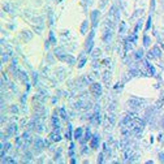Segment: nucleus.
Returning a JSON list of instances; mask_svg holds the SVG:
<instances>
[{
  "label": "nucleus",
  "instance_id": "obj_31",
  "mask_svg": "<svg viewBox=\"0 0 164 164\" xmlns=\"http://www.w3.org/2000/svg\"><path fill=\"white\" fill-rule=\"evenodd\" d=\"M142 43H143V47H150L151 45V38L148 37L147 34H144L142 38Z\"/></svg>",
  "mask_w": 164,
  "mask_h": 164
},
{
  "label": "nucleus",
  "instance_id": "obj_53",
  "mask_svg": "<svg viewBox=\"0 0 164 164\" xmlns=\"http://www.w3.org/2000/svg\"><path fill=\"white\" fill-rule=\"evenodd\" d=\"M82 2H84V5H91V4L94 3V0H82Z\"/></svg>",
  "mask_w": 164,
  "mask_h": 164
},
{
  "label": "nucleus",
  "instance_id": "obj_27",
  "mask_svg": "<svg viewBox=\"0 0 164 164\" xmlns=\"http://www.w3.org/2000/svg\"><path fill=\"white\" fill-rule=\"evenodd\" d=\"M87 30H89V21L85 20L84 22H82L80 31H81V34H86V33H87Z\"/></svg>",
  "mask_w": 164,
  "mask_h": 164
},
{
  "label": "nucleus",
  "instance_id": "obj_9",
  "mask_svg": "<svg viewBox=\"0 0 164 164\" xmlns=\"http://www.w3.org/2000/svg\"><path fill=\"white\" fill-rule=\"evenodd\" d=\"M99 143H100V136L98 133L93 134V138L90 139V147L94 148V150H96V148L99 147Z\"/></svg>",
  "mask_w": 164,
  "mask_h": 164
},
{
  "label": "nucleus",
  "instance_id": "obj_55",
  "mask_svg": "<svg viewBox=\"0 0 164 164\" xmlns=\"http://www.w3.org/2000/svg\"><path fill=\"white\" fill-rule=\"evenodd\" d=\"M115 108H116V102H112V103L109 104L108 109H111V111H115Z\"/></svg>",
  "mask_w": 164,
  "mask_h": 164
},
{
  "label": "nucleus",
  "instance_id": "obj_23",
  "mask_svg": "<svg viewBox=\"0 0 164 164\" xmlns=\"http://www.w3.org/2000/svg\"><path fill=\"white\" fill-rule=\"evenodd\" d=\"M100 55H102V50H100V48H94V50L91 51V59L93 60L99 59Z\"/></svg>",
  "mask_w": 164,
  "mask_h": 164
},
{
  "label": "nucleus",
  "instance_id": "obj_3",
  "mask_svg": "<svg viewBox=\"0 0 164 164\" xmlns=\"http://www.w3.org/2000/svg\"><path fill=\"white\" fill-rule=\"evenodd\" d=\"M94 37H95V29L93 27L89 31V37L86 38V43H85V48H86L87 54H91V51L94 48Z\"/></svg>",
  "mask_w": 164,
  "mask_h": 164
},
{
  "label": "nucleus",
  "instance_id": "obj_41",
  "mask_svg": "<svg viewBox=\"0 0 164 164\" xmlns=\"http://www.w3.org/2000/svg\"><path fill=\"white\" fill-rule=\"evenodd\" d=\"M104 155H105V152H104V151H100L99 155H98V159H96V162L100 163V164L104 163Z\"/></svg>",
  "mask_w": 164,
  "mask_h": 164
},
{
  "label": "nucleus",
  "instance_id": "obj_38",
  "mask_svg": "<svg viewBox=\"0 0 164 164\" xmlns=\"http://www.w3.org/2000/svg\"><path fill=\"white\" fill-rule=\"evenodd\" d=\"M48 39H50L51 42V45H57V39H56V37H55V33L54 31H50V35H48Z\"/></svg>",
  "mask_w": 164,
  "mask_h": 164
},
{
  "label": "nucleus",
  "instance_id": "obj_48",
  "mask_svg": "<svg viewBox=\"0 0 164 164\" xmlns=\"http://www.w3.org/2000/svg\"><path fill=\"white\" fill-rule=\"evenodd\" d=\"M99 66H100V61H99V59L93 60V68H94V69H98Z\"/></svg>",
  "mask_w": 164,
  "mask_h": 164
},
{
  "label": "nucleus",
  "instance_id": "obj_40",
  "mask_svg": "<svg viewBox=\"0 0 164 164\" xmlns=\"http://www.w3.org/2000/svg\"><path fill=\"white\" fill-rule=\"evenodd\" d=\"M151 26H152V17H151V14L147 17V21H146V27H144V30L146 31H148L151 29Z\"/></svg>",
  "mask_w": 164,
  "mask_h": 164
},
{
  "label": "nucleus",
  "instance_id": "obj_54",
  "mask_svg": "<svg viewBox=\"0 0 164 164\" xmlns=\"http://www.w3.org/2000/svg\"><path fill=\"white\" fill-rule=\"evenodd\" d=\"M102 64H103L104 66H108V65L111 64V60H109V59H104V60L102 61Z\"/></svg>",
  "mask_w": 164,
  "mask_h": 164
},
{
  "label": "nucleus",
  "instance_id": "obj_21",
  "mask_svg": "<svg viewBox=\"0 0 164 164\" xmlns=\"http://www.w3.org/2000/svg\"><path fill=\"white\" fill-rule=\"evenodd\" d=\"M54 54L56 55V57H59V56H61V55H65L66 52H65V48H64V47L56 46V47H55V50H54Z\"/></svg>",
  "mask_w": 164,
  "mask_h": 164
},
{
  "label": "nucleus",
  "instance_id": "obj_32",
  "mask_svg": "<svg viewBox=\"0 0 164 164\" xmlns=\"http://www.w3.org/2000/svg\"><path fill=\"white\" fill-rule=\"evenodd\" d=\"M2 163L3 164H16L17 163V160L16 159H13V158H11V156H5V158H3L2 159Z\"/></svg>",
  "mask_w": 164,
  "mask_h": 164
},
{
  "label": "nucleus",
  "instance_id": "obj_33",
  "mask_svg": "<svg viewBox=\"0 0 164 164\" xmlns=\"http://www.w3.org/2000/svg\"><path fill=\"white\" fill-rule=\"evenodd\" d=\"M144 56V51L142 50V48H139V50L136 51V54H134V57H136L137 60H142Z\"/></svg>",
  "mask_w": 164,
  "mask_h": 164
},
{
  "label": "nucleus",
  "instance_id": "obj_13",
  "mask_svg": "<svg viewBox=\"0 0 164 164\" xmlns=\"http://www.w3.org/2000/svg\"><path fill=\"white\" fill-rule=\"evenodd\" d=\"M150 51H151V54L154 55L155 59H160L162 55H163V52H162V50H160V47H159V46H154Z\"/></svg>",
  "mask_w": 164,
  "mask_h": 164
},
{
  "label": "nucleus",
  "instance_id": "obj_35",
  "mask_svg": "<svg viewBox=\"0 0 164 164\" xmlns=\"http://www.w3.org/2000/svg\"><path fill=\"white\" fill-rule=\"evenodd\" d=\"M125 31H127V22L120 21V25H119V33H120V34H124Z\"/></svg>",
  "mask_w": 164,
  "mask_h": 164
},
{
  "label": "nucleus",
  "instance_id": "obj_28",
  "mask_svg": "<svg viewBox=\"0 0 164 164\" xmlns=\"http://www.w3.org/2000/svg\"><path fill=\"white\" fill-rule=\"evenodd\" d=\"M102 78H103V82H104V84L109 86V81H111V72L105 70L104 73H103V76H102Z\"/></svg>",
  "mask_w": 164,
  "mask_h": 164
},
{
  "label": "nucleus",
  "instance_id": "obj_42",
  "mask_svg": "<svg viewBox=\"0 0 164 164\" xmlns=\"http://www.w3.org/2000/svg\"><path fill=\"white\" fill-rule=\"evenodd\" d=\"M43 27H45V25H34V31L37 34H42Z\"/></svg>",
  "mask_w": 164,
  "mask_h": 164
},
{
  "label": "nucleus",
  "instance_id": "obj_47",
  "mask_svg": "<svg viewBox=\"0 0 164 164\" xmlns=\"http://www.w3.org/2000/svg\"><path fill=\"white\" fill-rule=\"evenodd\" d=\"M9 59V55L7 54V52H3L2 54V64H4V62H7Z\"/></svg>",
  "mask_w": 164,
  "mask_h": 164
},
{
  "label": "nucleus",
  "instance_id": "obj_6",
  "mask_svg": "<svg viewBox=\"0 0 164 164\" xmlns=\"http://www.w3.org/2000/svg\"><path fill=\"white\" fill-rule=\"evenodd\" d=\"M102 39H103V42L105 43V45H108V43L112 42V39H113V29L105 27V30H104V33H103Z\"/></svg>",
  "mask_w": 164,
  "mask_h": 164
},
{
  "label": "nucleus",
  "instance_id": "obj_56",
  "mask_svg": "<svg viewBox=\"0 0 164 164\" xmlns=\"http://www.w3.org/2000/svg\"><path fill=\"white\" fill-rule=\"evenodd\" d=\"M159 124H160V127H162V129L164 130V115L160 117V120H159Z\"/></svg>",
  "mask_w": 164,
  "mask_h": 164
},
{
  "label": "nucleus",
  "instance_id": "obj_24",
  "mask_svg": "<svg viewBox=\"0 0 164 164\" xmlns=\"http://www.w3.org/2000/svg\"><path fill=\"white\" fill-rule=\"evenodd\" d=\"M33 156H34V154H33L30 150H26L25 151V159H23L22 163H30L33 160Z\"/></svg>",
  "mask_w": 164,
  "mask_h": 164
},
{
  "label": "nucleus",
  "instance_id": "obj_22",
  "mask_svg": "<svg viewBox=\"0 0 164 164\" xmlns=\"http://www.w3.org/2000/svg\"><path fill=\"white\" fill-rule=\"evenodd\" d=\"M76 61H77V59H76L73 55L66 54V59H65V62H66V64L72 66V65H74V64H76Z\"/></svg>",
  "mask_w": 164,
  "mask_h": 164
},
{
  "label": "nucleus",
  "instance_id": "obj_5",
  "mask_svg": "<svg viewBox=\"0 0 164 164\" xmlns=\"http://www.w3.org/2000/svg\"><path fill=\"white\" fill-rule=\"evenodd\" d=\"M156 112H158V108L155 105H150L146 112H144V119H146V121H151V120L156 119Z\"/></svg>",
  "mask_w": 164,
  "mask_h": 164
},
{
  "label": "nucleus",
  "instance_id": "obj_18",
  "mask_svg": "<svg viewBox=\"0 0 164 164\" xmlns=\"http://www.w3.org/2000/svg\"><path fill=\"white\" fill-rule=\"evenodd\" d=\"M18 80H20L21 82H22V84H27V82H29V74L26 73V72L25 70H22V69H20V78H18Z\"/></svg>",
  "mask_w": 164,
  "mask_h": 164
},
{
  "label": "nucleus",
  "instance_id": "obj_63",
  "mask_svg": "<svg viewBox=\"0 0 164 164\" xmlns=\"http://www.w3.org/2000/svg\"><path fill=\"white\" fill-rule=\"evenodd\" d=\"M56 102H57V98H54V99H52V103H54V104H55Z\"/></svg>",
  "mask_w": 164,
  "mask_h": 164
},
{
  "label": "nucleus",
  "instance_id": "obj_60",
  "mask_svg": "<svg viewBox=\"0 0 164 164\" xmlns=\"http://www.w3.org/2000/svg\"><path fill=\"white\" fill-rule=\"evenodd\" d=\"M11 89L14 91V93H17V87H16V86H14L13 84H11Z\"/></svg>",
  "mask_w": 164,
  "mask_h": 164
},
{
  "label": "nucleus",
  "instance_id": "obj_29",
  "mask_svg": "<svg viewBox=\"0 0 164 164\" xmlns=\"http://www.w3.org/2000/svg\"><path fill=\"white\" fill-rule=\"evenodd\" d=\"M47 22H48V25L50 26H54V23H55V16H54V12L51 11H48V20H47Z\"/></svg>",
  "mask_w": 164,
  "mask_h": 164
},
{
  "label": "nucleus",
  "instance_id": "obj_34",
  "mask_svg": "<svg viewBox=\"0 0 164 164\" xmlns=\"http://www.w3.org/2000/svg\"><path fill=\"white\" fill-rule=\"evenodd\" d=\"M3 11L4 12H8V13H13V5L11 3H5L3 5Z\"/></svg>",
  "mask_w": 164,
  "mask_h": 164
},
{
  "label": "nucleus",
  "instance_id": "obj_64",
  "mask_svg": "<svg viewBox=\"0 0 164 164\" xmlns=\"http://www.w3.org/2000/svg\"><path fill=\"white\" fill-rule=\"evenodd\" d=\"M62 2V0H57V3H61Z\"/></svg>",
  "mask_w": 164,
  "mask_h": 164
},
{
  "label": "nucleus",
  "instance_id": "obj_16",
  "mask_svg": "<svg viewBox=\"0 0 164 164\" xmlns=\"http://www.w3.org/2000/svg\"><path fill=\"white\" fill-rule=\"evenodd\" d=\"M65 76H66V69L65 68H57L56 70V77L59 78L60 81H62L65 78Z\"/></svg>",
  "mask_w": 164,
  "mask_h": 164
},
{
  "label": "nucleus",
  "instance_id": "obj_46",
  "mask_svg": "<svg viewBox=\"0 0 164 164\" xmlns=\"http://www.w3.org/2000/svg\"><path fill=\"white\" fill-rule=\"evenodd\" d=\"M108 121H109L111 125L115 124V121H116V116H115V113H111L109 115V116H108Z\"/></svg>",
  "mask_w": 164,
  "mask_h": 164
},
{
  "label": "nucleus",
  "instance_id": "obj_14",
  "mask_svg": "<svg viewBox=\"0 0 164 164\" xmlns=\"http://www.w3.org/2000/svg\"><path fill=\"white\" fill-rule=\"evenodd\" d=\"M33 35H34V34H33L30 30H23V31L21 33V38H22V39L25 41V42L31 41V39H33Z\"/></svg>",
  "mask_w": 164,
  "mask_h": 164
},
{
  "label": "nucleus",
  "instance_id": "obj_30",
  "mask_svg": "<svg viewBox=\"0 0 164 164\" xmlns=\"http://www.w3.org/2000/svg\"><path fill=\"white\" fill-rule=\"evenodd\" d=\"M74 152H76V143H74V142H70V144H69V150H68V155H69V158H74Z\"/></svg>",
  "mask_w": 164,
  "mask_h": 164
},
{
  "label": "nucleus",
  "instance_id": "obj_52",
  "mask_svg": "<svg viewBox=\"0 0 164 164\" xmlns=\"http://www.w3.org/2000/svg\"><path fill=\"white\" fill-rule=\"evenodd\" d=\"M158 158H159V162L164 163V152H159L158 154Z\"/></svg>",
  "mask_w": 164,
  "mask_h": 164
},
{
  "label": "nucleus",
  "instance_id": "obj_17",
  "mask_svg": "<svg viewBox=\"0 0 164 164\" xmlns=\"http://www.w3.org/2000/svg\"><path fill=\"white\" fill-rule=\"evenodd\" d=\"M132 43H133V42L130 41V38H129V37L124 39V50H125V52H129V51L133 48V45H132Z\"/></svg>",
  "mask_w": 164,
  "mask_h": 164
},
{
  "label": "nucleus",
  "instance_id": "obj_57",
  "mask_svg": "<svg viewBox=\"0 0 164 164\" xmlns=\"http://www.w3.org/2000/svg\"><path fill=\"white\" fill-rule=\"evenodd\" d=\"M50 46H51V42H50V39H47V41L45 42V48H46V50H48V48H50Z\"/></svg>",
  "mask_w": 164,
  "mask_h": 164
},
{
  "label": "nucleus",
  "instance_id": "obj_15",
  "mask_svg": "<svg viewBox=\"0 0 164 164\" xmlns=\"http://www.w3.org/2000/svg\"><path fill=\"white\" fill-rule=\"evenodd\" d=\"M144 65H146V68H147V70H148V73H150L152 77H155L156 76V70H155V66H154L150 61H144Z\"/></svg>",
  "mask_w": 164,
  "mask_h": 164
},
{
  "label": "nucleus",
  "instance_id": "obj_51",
  "mask_svg": "<svg viewBox=\"0 0 164 164\" xmlns=\"http://www.w3.org/2000/svg\"><path fill=\"white\" fill-rule=\"evenodd\" d=\"M158 141L164 144V134H163V133H160V134L158 136Z\"/></svg>",
  "mask_w": 164,
  "mask_h": 164
},
{
  "label": "nucleus",
  "instance_id": "obj_7",
  "mask_svg": "<svg viewBox=\"0 0 164 164\" xmlns=\"http://www.w3.org/2000/svg\"><path fill=\"white\" fill-rule=\"evenodd\" d=\"M99 16H100V12H99V9H94V11L90 13V21H91V25H93V27H94V29H96V27H98Z\"/></svg>",
  "mask_w": 164,
  "mask_h": 164
},
{
  "label": "nucleus",
  "instance_id": "obj_19",
  "mask_svg": "<svg viewBox=\"0 0 164 164\" xmlns=\"http://www.w3.org/2000/svg\"><path fill=\"white\" fill-rule=\"evenodd\" d=\"M73 133H74V130H73V127H72V124L69 123L68 124V129H66V132H65V138L66 139H72L73 138Z\"/></svg>",
  "mask_w": 164,
  "mask_h": 164
},
{
  "label": "nucleus",
  "instance_id": "obj_37",
  "mask_svg": "<svg viewBox=\"0 0 164 164\" xmlns=\"http://www.w3.org/2000/svg\"><path fill=\"white\" fill-rule=\"evenodd\" d=\"M86 62H87V57L82 56L81 59H80V61H78V64H77V65H78V69H82V68H84V66L86 65Z\"/></svg>",
  "mask_w": 164,
  "mask_h": 164
},
{
  "label": "nucleus",
  "instance_id": "obj_58",
  "mask_svg": "<svg viewBox=\"0 0 164 164\" xmlns=\"http://www.w3.org/2000/svg\"><path fill=\"white\" fill-rule=\"evenodd\" d=\"M26 96H27V93H25L22 95V98H21V103L22 104H25V102H26Z\"/></svg>",
  "mask_w": 164,
  "mask_h": 164
},
{
  "label": "nucleus",
  "instance_id": "obj_1",
  "mask_svg": "<svg viewBox=\"0 0 164 164\" xmlns=\"http://www.w3.org/2000/svg\"><path fill=\"white\" fill-rule=\"evenodd\" d=\"M143 103H144V99H138V98H130L128 100L129 107L132 109V112H134V113L143 108Z\"/></svg>",
  "mask_w": 164,
  "mask_h": 164
},
{
  "label": "nucleus",
  "instance_id": "obj_20",
  "mask_svg": "<svg viewBox=\"0 0 164 164\" xmlns=\"http://www.w3.org/2000/svg\"><path fill=\"white\" fill-rule=\"evenodd\" d=\"M46 60H47V64H55V61H56V55L54 54V52H48L47 56H46Z\"/></svg>",
  "mask_w": 164,
  "mask_h": 164
},
{
  "label": "nucleus",
  "instance_id": "obj_45",
  "mask_svg": "<svg viewBox=\"0 0 164 164\" xmlns=\"http://www.w3.org/2000/svg\"><path fill=\"white\" fill-rule=\"evenodd\" d=\"M108 4V0H100L99 2V9H104Z\"/></svg>",
  "mask_w": 164,
  "mask_h": 164
},
{
  "label": "nucleus",
  "instance_id": "obj_49",
  "mask_svg": "<svg viewBox=\"0 0 164 164\" xmlns=\"http://www.w3.org/2000/svg\"><path fill=\"white\" fill-rule=\"evenodd\" d=\"M82 154H84V155H87V154H90V150H89V147L87 146H82Z\"/></svg>",
  "mask_w": 164,
  "mask_h": 164
},
{
  "label": "nucleus",
  "instance_id": "obj_61",
  "mask_svg": "<svg viewBox=\"0 0 164 164\" xmlns=\"http://www.w3.org/2000/svg\"><path fill=\"white\" fill-rule=\"evenodd\" d=\"M70 163H72V164H76V163H77V160H76L74 158H70Z\"/></svg>",
  "mask_w": 164,
  "mask_h": 164
},
{
  "label": "nucleus",
  "instance_id": "obj_25",
  "mask_svg": "<svg viewBox=\"0 0 164 164\" xmlns=\"http://www.w3.org/2000/svg\"><path fill=\"white\" fill-rule=\"evenodd\" d=\"M61 158H62V148H61V147H59V148H57V151L55 152V158H54V160H55V162L61 163V162H62V160H61Z\"/></svg>",
  "mask_w": 164,
  "mask_h": 164
},
{
  "label": "nucleus",
  "instance_id": "obj_36",
  "mask_svg": "<svg viewBox=\"0 0 164 164\" xmlns=\"http://www.w3.org/2000/svg\"><path fill=\"white\" fill-rule=\"evenodd\" d=\"M31 77H33V84L38 85V82H39V73H38V72H35V70H33Z\"/></svg>",
  "mask_w": 164,
  "mask_h": 164
},
{
  "label": "nucleus",
  "instance_id": "obj_44",
  "mask_svg": "<svg viewBox=\"0 0 164 164\" xmlns=\"http://www.w3.org/2000/svg\"><path fill=\"white\" fill-rule=\"evenodd\" d=\"M11 112L14 113V115H17L18 112H20V109H18V105L17 104H12L11 105Z\"/></svg>",
  "mask_w": 164,
  "mask_h": 164
},
{
  "label": "nucleus",
  "instance_id": "obj_12",
  "mask_svg": "<svg viewBox=\"0 0 164 164\" xmlns=\"http://www.w3.org/2000/svg\"><path fill=\"white\" fill-rule=\"evenodd\" d=\"M84 134H85L84 128L78 127V128H77V129L74 130V133H73V138L76 139V141H81V139L84 138Z\"/></svg>",
  "mask_w": 164,
  "mask_h": 164
},
{
  "label": "nucleus",
  "instance_id": "obj_50",
  "mask_svg": "<svg viewBox=\"0 0 164 164\" xmlns=\"http://www.w3.org/2000/svg\"><path fill=\"white\" fill-rule=\"evenodd\" d=\"M142 13H143V11H142V9H141V11H139V9H137V11H136V13H134L133 16H132V18H136V17H138V16H142Z\"/></svg>",
  "mask_w": 164,
  "mask_h": 164
},
{
  "label": "nucleus",
  "instance_id": "obj_4",
  "mask_svg": "<svg viewBox=\"0 0 164 164\" xmlns=\"http://www.w3.org/2000/svg\"><path fill=\"white\" fill-rule=\"evenodd\" d=\"M90 93L93 94L95 98H99V96L103 94L102 85H100L99 82H93V84H90Z\"/></svg>",
  "mask_w": 164,
  "mask_h": 164
},
{
  "label": "nucleus",
  "instance_id": "obj_2",
  "mask_svg": "<svg viewBox=\"0 0 164 164\" xmlns=\"http://www.w3.org/2000/svg\"><path fill=\"white\" fill-rule=\"evenodd\" d=\"M45 147H47V146H46L45 139H43L42 137H37L34 141H33V151H34L35 154H41V152H43Z\"/></svg>",
  "mask_w": 164,
  "mask_h": 164
},
{
  "label": "nucleus",
  "instance_id": "obj_11",
  "mask_svg": "<svg viewBox=\"0 0 164 164\" xmlns=\"http://www.w3.org/2000/svg\"><path fill=\"white\" fill-rule=\"evenodd\" d=\"M17 132H18V125H17V124H14V123H12V124L7 128V134H8L9 137L17 136Z\"/></svg>",
  "mask_w": 164,
  "mask_h": 164
},
{
  "label": "nucleus",
  "instance_id": "obj_39",
  "mask_svg": "<svg viewBox=\"0 0 164 164\" xmlns=\"http://www.w3.org/2000/svg\"><path fill=\"white\" fill-rule=\"evenodd\" d=\"M59 115H60V117H61L62 120H68V113H66V111H65L64 107H61V108L59 109Z\"/></svg>",
  "mask_w": 164,
  "mask_h": 164
},
{
  "label": "nucleus",
  "instance_id": "obj_62",
  "mask_svg": "<svg viewBox=\"0 0 164 164\" xmlns=\"http://www.w3.org/2000/svg\"><path fill=\"white\" fill-rule=\"evenodd\" d=\"M146 164H154V160H147Z\"/></svg>",
  "mask_w": 164,
  "mask_h": 164
},
{
  "label": "nucleus",
  "instance_id": "obj_26",
  "mask_svg": "<svg viewBox=\"0 0 164 164\" xmlns=\"http://www.w3.org/2000/svg\"><path fill=\"white\" fill-rule=\"evenodd\" d=\"M93 138V133H91V130H90V128H86V130H85V134H84V141H86V142H89L90 139Z\"/></svg>",
  "mask_w": 164,
  "mask_h": 164
},
{
  "label": "nucleus",
  "instance_id": "obj_8",
  "mask_svg": "<svg viewBox=\"0 0 164 164\" xmlns=\"http://www.w3.org/2000/svg\"><path fill=\"white\" fill-rule=\"evenodd\" d=\"M50 139L52 142H60L62 139V136L60 134V129H54L50 133Z\"/></svg>",
  "mask_w": 164,
  "mask_h": 164
},
{
  "label": "nucleus",
  "instance_id": "obj_59",
  "mask_svg": "<svg viewBox=\"0 0 164 164\" xmlns=\"http://www.w3.org/2000/svg\"><path fill=\"white\" fill-rule=\"evenodd\" d=\"M26 124H27V121H26V119H22V120H21V123H20V127H21V128H23V127H25V125H26Z\"/></svg>",
  "mask_w": 164,
  "mask_h": 164
},
{
  "label": "nucleus",
  "instance_id": "obj_10",
  "mask_svg": "<svg viewBox=\"0 0 164 164\" xmlns=\"http://www.w3.org/2000/svg\"><path fill=\"white\" fill-rule=\"evenodd\" d=\"M51 123H52V128L54 129H60V119H59V113L57 111H54V115L51 117Z\"/></svg>",
  "mask_w": 164,
  "mask_h": 164
},
{
  "label": "nucleus",
  "instance_id": "obj_43",
  "mask_svg": "<svg viewBox=\"0 0 164 164\" xmlns=\"http://www.w3.org/2000/svg\"><path fill=\"white\" fill-rule=\"evenodd\" d=\"M155 7H156V0H150V12H151V14L155 12Z\"/></svg>",
  "mask_w": 164,
  "mask_h": 164
}]
</instances>
